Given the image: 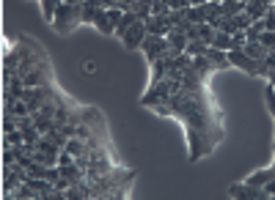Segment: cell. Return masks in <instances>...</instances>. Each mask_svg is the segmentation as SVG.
Instances as JSON below:
<instances>
[{
	"instance_id": "cell-2",
	"label": "cell",
	"mask_w": 275,
	"mask_h": 200,
	"mask_svg": "<svg viewBox=\"0 0 275 200\" xmlns=\"http://www.w3.org/2000/svg\"><path fill=\"white\" fill-rule=\"evenodd\" d=\"M141 36H143V22H132V25H129V30H127V47L132 50V47H138V44H141Z\"/></svg>"
},
{
	"instance_id": "cell-1",
	"label": "cell",
	"mask_w": 275,
	"mask_h": 200,
	"mask_svg": "<svg viewBox=\"0 0 275 200\" xmlns=\"http://www.w3.org/2000/svg\"><path fill=\"white\" fill-rule=\"evenodd\" d=\"M215 66L209 58H179L171 60L168 77L152 85V94L143 96V104H149L157 116H171L185 126L187 142H190V162L209 156L223 140V112L215 104L212 94L204 88L206 74Z\"/></svg>"
}]
</instances>
